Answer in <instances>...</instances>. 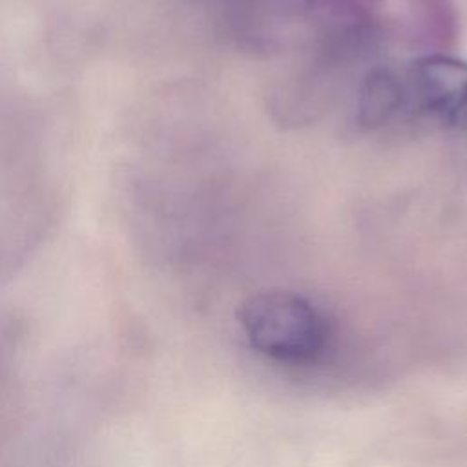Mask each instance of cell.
<instances>
[{
	"label": "cell",
	"instance_id": "6da1fadb",
	"mask_svg": "<svg viewBox=\"0 0 467 467\" xmlns=\"http://www.w3.org/2000/svg\"><path fill=\"white\" fill-rule=\"evenodd\" d=\"M237 316L252 348L279 363H312L328 345L327 317L297 292H257L241 305Z\"/></svg>",
	"mask_w": 467,
	"mask_h": 467
},
{
	"label": "cell",
	"instance_id": "7a4b0ae2",
	"mask_svg": "<svg viewBox=\"0 0 467 467\" xmlns=\"http://www.w3.org/2000/svg\"><path fill=\"white\" fill-rule=\"evenodd\" d=\"M401 71L405 109L441 126H452L465 117L467 60L452 53H423Z\"/></svg>",
	"mask_w": 467,
	"mask_h": 467
},
{
	"label": "cell",
	"instance_id": "3957f363",
	"mask_svg": "<svg viewBox=\"0 0 467 467\" xmlns=\"http://www.w3.org/2000/svg\"><path fill=\"white\" fill-rule=\"evenodd\" d=\"M405 109L403 71L389 64L372 66L361 78L356 99V120L365 130L389 124Z\"/></svg>",
	"mask_w": 467,
	"mask_h": 467
},
{
	"label": "cell",
	"instance_id": "277c9868",
	"mask_svg": "<svg viewBox=\"0 0 467 467\" xmlns=\"http://www.w3.org/2000/svg\"><path fill=\"white\" fill-rule=\"evenodd\" d=\"M410 22L427 53H451L460 38L456 0H407Z\"/></svg>",
	"mask_w": 467,
	"mask_h": 467
},
{
	"label": "cell",
	"instance_id": "5b68a950",
	"mask_svg": "<svg viewBox=\"0 0 467 467\" xmlns=\"http://www.w3.org/2000/svg\"><path fill=\"white\" fill-rule=\"evenodd\" d=\"M383 0H306L310 7L334 22H365Z\"/></svg>",
	"mask_w": 467,
	"mask_h": 467
},
{
	"label": "cell",
	"instance_id": "8992f818",
	"mask_svg": "<svg viewBox=\"0 0 467 467\" xmlns=\"http://www.w3.org/2000/svg\"><path fill=\"white\" fill-rule=\"evenodd\" d=\"M463 120H465V124H467V113H465V117H463Z\"/></svg>",
	"mask_w": 467,
	"mask_h": 467
}]
</instances>
